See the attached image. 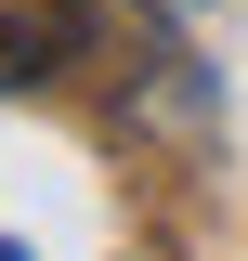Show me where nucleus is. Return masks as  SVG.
<instances>
[{"label": "nucleus", "instance_id": "nucleus-1", "mask_svg": "<svg viewBox=\"0 0 248 261\" xmlns=\"http://www.w3.org/2000/svg\"><path fill=\"white\" fill-rule=\"evenodd\" d=\"M0 261H27V248H13V235H0Z\"/></svg>", "mask_w": 248, "mask_h": 261}]
</instances>
